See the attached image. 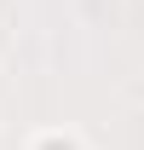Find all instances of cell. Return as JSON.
<instances>
[{"mask_svg":"<svg viewBox=\"0 0 144 150\" xmlns=\"http://www.w3.org/2000/svg\"><path fill=\"white\" fill-rule=\"evenodd\" d=\"M35 150H75V139H58V133H46V139H40Z\"/></svg>","mask_w":144,"mask_h":150,"instance_id":"obj_1","label":"cell"}]
</instances>
